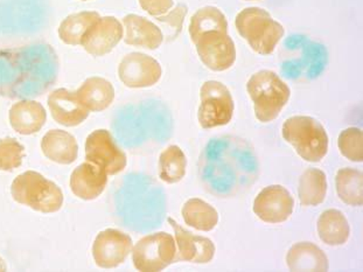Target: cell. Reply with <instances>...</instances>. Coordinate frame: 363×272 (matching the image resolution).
<instances>
[{
    "mask_svg": "<svg viewBox=\"0 0 363 272\" xmlns=\"http://www.w3.org/2000/svg\"><path fill=\"white\" fill-rule=\"evenodd\" d=\"M337 145L341 154L354 163L363 162V133L359 128H348L341 131Z\"/></svg>",
    "mask_w": 363,
    "mask_h": 272,
    "instance_id": "f1b7e54d",
    "label": "cell"
},
{
    "mask_svg": "<svg viewBox=\"0 0 363 272\" xmlns=\"http://www.w3.org/2000/svg\"><path fill=\"white\" fill-rule=\"evenodd\" d=\"M187 169L185 153L177 145L164 149L159 157V176L162 181L177 183L184 179Z\"/></svg>",
    "mask_w": 363,
    "mask_h": 272,
    "instance_id": "83f0119b",
    "label": "cell"
},
{
    "mask_svg": "<svg viewBox=\"0 0 363 272\" xmlns=\"http://www.w3.org/2000/svg\"><path fill=\"white\" fill-rule=\"evenodd\" d=\"M124 35L121 21L115 17H101L86 30L83 48L93 57H104L115 48Z\"/></svg>",
    "mask_w": 363,
    "mask_h": 272,
    "instance_id": "4fadbf2b",
    "label": "cell"
},
{
    "mask_svg": "<svg viewBox=\"0 0 363 272\" xmlns=\"http://www.w3.org/2000/svg\"><path fill=\"white\" fill-rule=\"evenodd\" d=\"M125 27L124 42L130 46L143 47L146 50H158L164 34L155 23L137 14H128L123 19Z\"/></svg>",
    "mask_w": 363,
    "mask_h": 272,
    "instance_id": "e0dca14e",
    "label": "cell"
},
{
    "mask_svg": "<svg viewBox=\"0 0 363 272\" xmlns=\"http://www.w3.org/2000/svg\"><path fill=\"white\" fill-rule=\"evenodd\" d=\"M9 120L14 131L23 136H30L39 132L46 123V110L37 101H19L11 108Z\"/></svg>",
    "mask_w": 363,
    "mask_h": 272,
    "instance_id": "ac0fdd59",
    "label": "cell"
},
{
    "mask_svg": "<svg viewBox=\"0 0 363 272\" xmlns=\"http://www.w3.org/2000/svg\"><path fill=\"white\" fill-rule=\"evenodd\" d=\"M0 271H6V266L1 259H0Z\"/></svg>",
    "mask_w": 363,
    "mask_h": 272,
    "instance_id": "d6a6232c",
    "label": "cell"
},
{
    "mask_svg": "<svg viewBox=\"0 0 363 272\" xmlns=\"http://www.w3.org/2000/svg\"><path fill=\"white\" fill-rule=\"evenodd\" d=\"M218 30L228 33V21L225 14L218 7L206 6L195 12L189 23V35L193 42L198 40L202 34Z\"/></svg>",
    "mask_w": 363,
    "mask_h": 272,
    "instance_id": "484cf974",
    "label": "cell"
},
{
    "mask_svg": "<svg viewBox=\"0 0 363 272\" xmlns=\"http://www.w3.org/2000/svg\"><path fill=\"white\" fill-rule=\"evenodd\" d=\"M133 250V239L125 232L106 230L99 232L93 244L96 266L102 269H113L125 262Z\"/></svg>",
    "mask_w": 363,
    "mask_h": 272,
    "instance_id": "7c38bea8",
    "label": "cell"
},
{
    "mask_svg": "<svg viewBox=\"0 0 363 272\" xmlns=\"http://www.w3.org/2000/svg\"><path fill=\"white\" fill-rule=\"evenodd\" d=\"M108 183V174L95 164L86 162L74 169L70 176V188L79 199L95 200L99 198Z\"/></svg>",
    "mask_w": 363,
    "mask_h": 272,
    "instance_id": "2e32d148",
    "label": "cell"
},
{
    "mask_svg": "<svg viewBox=\"0 0 363 272\" xmlns=\"http://www.w3.org/2000/svg\"><path fill=\"white\" fill-rule=\"evenodd\" d=\"M59 59L47 43L0 50V96L18 100L46 93L57 80Z\"/></svg>",
    "mask_w": 363,
    "mask_h": 272,
    "instance_id": "6da1fadb",
    "label": "cell"
},
{
    "mask_svg": "<svg viewBox=\"0 0 363 272\" xmlns=\"http://www.w3.org/2000/svg\"><path fill=\"white\" fill-rule=\"evenodd\" d=\"M187 13V7L185 5H178L172 12H169L167 16H160L157 17V21L169 27V30L174 32V37H177L182 32V23Z\"/></svg>",
    "mask_w": 363,
    "mask_h": 272,
    "instance_id": "4dcf8cb0",
    "label": "cell"
},
{
    "mask_svg": "<svg viewBox=\"0 0 363 272\" xmlns=\"http://www.w3.org/2000/svg\"><path fill=\"white\" fill-rule=\"evenodd\" d=\"M202 63L213 72H225L236 61V48L228 33L211 30L195 41Z\"/></svg>",
    "mask_w": 363,
    "mask_h": 272,
    "instance_id": "9c48e42d",
    "label": "cell"
},
{
    "mask_svg": "<svg viewBox=\"0 0 363 272\" xmlns=\"http://www.w3.org/2000/svg\"><path fill=\"white\" fill-rule=\"evenodd\" d=\"M317 230L321 241L327 246H342L350 239V223L341 210H325L318 220Z\"/></svg>",
    "mask_w": 363,
    "mask_h": 272,
    "instance_id": "7402d4cb",
    "label": "cell"
},
{
    "mask_svg": "<svg viewBox=\"0 0 363 272\" xmlns=\"http://www.w3.org/2000/svg\"><path fill=\"white\" fill-rule=\"evenodd\" d=\"M254 212L258 219L270 225L283 223L294 210V199L281 185H271L258 193L254 201Z\"/></svg>",
    "mask_w": 363,
    "mask_h": 272,
    "instance_id": "8fae6325",
    "label": "cell"
},
{
    "mask_svg": "<svg viewBox=\"0 0 363 272\" xmlns=\"http://www.w3.org/2000/svg\"><path fill=\"white\" fill-rule=\"evenodd\" d=\"M337 193L342 203L360 207L363 203V174L355 169H341L337 173Z\"/></svg>",
    "mask_w": 363,
    "mask_h": 272,
    "instance_id": "4316f807",
    "label": "cell"
},
{
    "mask_svg": "<svg viewBox=\"0 0 363 272\" xmlns=\"http://www.w3.org/2000/svg\"><path fill=\"white\" fill-rule=\"evenodd\" d=\"M139 5L146 13L153 17H160L167 13L173 7V0H138Z\"/></svg>",
    "mask_w": 363,
    "mask_h": 272,
    "instance_id": "1f68e13d",
    "label": "cell"
},
{
    "mask_svg": "<svg viewBox=\"0 0 363 272\" xmlns=\"http://www.w3.org/2000/svg\"><path fill=\"white\" fill-rule=\"evenodd\" d=\"M174 230L177 255L174 262H191L206 264L214 259L215 246L211 239L203 236L193 235L184 227L179 226L172 217L167 219Z\"/></svg>",
    "mask_w": 363,
    "mask_h": 272,
    "instance_id": "5bb4252c",
    "label": "cell"
},
{
    "mask_svg": "<svg viewBox=\"0 0 363 272\" xmlns=\"http://www.w3.org/2000/svg\"><path fill=\"white\" fill-rule=\"evenodd\" d=\"M162 74L160 63L147 54L130 53L119 63V80L128 88L153 86L162 79Z\"/></svg>",
    "mask_w": 363,
    "mask_h": 272,
    "instance_id": "30bf717a",
    "label": "cell"
},
{
    "mask_svg": "<svg viewBox=\"0 0 363 272\" xmlns=\"http://www.w3.org/2000/svg\"><path fill=\"white\" fill-rule=\"evenodd\" d=\"M281 135L305 162L319 163L328 151L330 140L326 130L313 117H291L283 124Z\"/></svg>",
    "mask_w": 363,
    "mask_h": 272,
    "instance_id": "277c9868",
    "label": "cell"
},
{
    "mask_svg": "<svg viewBox=\"0 0 363 272\" xmlns=\"http://www.w3.org/2000/svg\"><path fill=\"white\" fill-rule=\"evenodd\" d=\"M238 34L248 41L251 50L261 55L274 53L278 42L284 37V27L274 21L268 11L259 7L242 10L235 19Z\"/></svg>",
    "mask_w": 363,
    "mask_h": 272,
    "instance_id": "3957f363",
    "label": "cell"
},
{
    "mask_svg": "<svg viewBox=\"0 0 363 272\" xmlns=\"http://www.w3.org/2000/svg\"><path fill=\"white\" fill-rule=\"evenodd\" d=\"M43 154L60 165H70L77 160L79 145L73 135L63 130H50L41 140Z\"/></svg>",
    "mask_w": 363,
    "mask_h": 272,
    "instance_id": "ffe728a7",
    "label": "cell"
},
{
    "mask_svg": "<svg viewBox=\"0 0 363 272\" xmlns=\"http://www.w3.org/2000/svg\"><path fill=\"white\" fill-rule=\"evenodd\" d=\"M135 269L142 272H159L174 263L177 244L169 232H155L135 243L133 250Z\"/></svg>",
    "mask_w": 363,
    "mask_h": 272,
    "instance_id": "8992f818",
    "label": "cell"
},
{
    "mask_svg": "<svg viewBox=\"0 0 363 272\" xmlns=\"http://www.w3.org/2000/svg\"><path fill=\"white\" fill-rule=\"evenodd\" d=\"M201 104L198 120L203 129L227 125L234 115V100L225 84L218 81H207L200 89Z\"/></svg>",
    "mask_w": 363,
    "mask_h": 272,
    "instance_id": "52a82bcc",
    "label": "cell"
},
{
    "mask_svg": "<svg viewBox=\"0 0 363 272\" xmlns=\"http://www.w3.org/2000/svg\"><path fill=\"white\" fill-rule=\"evenodd\" d=\"M247 1H255V0H247Z\"/></svg>",
    "mask_w": 363,
    "mask_h": 272,
    "instance_id": "836d02e7",
    "label": "cell"
},
{
    "mask_svg": "<svg viewBox=\"0 0 363 272\" xmlns=\"http://www.w3.org/2000/svg\"><path fill=\"white\" fill-rule=\"evenodd\" d=\"M326 193V174L321 169H308L301 174L298 194L304 206H319L324 203Z\"/></svg>",
    "mask_w": 363,
    "mask_h": 272,
    "instance_id": "d4e9b609",
    "label": "cell"
},
{
    "mask_svg": "<svg viewBox=\"0 0 363 272\" xmlns=\"http://www.w3.org/2000/svg\"><path fill=\"white\" fill-rule=\"evenodd\" d=\"M255 116L262 123L276 120L290 100L291 90L272 70H259L247 84Z\"/></svg>",
    "mask_w": 363,
    "mask_h": 272,
    "instance_id": "7a4b0ae2",
    "label": "cell"
},
{
    "mask_svg": "<svg viewBox=\"0 0 363 272\" xmlns=\"http://www.w3.org/2000/svg\"><path fill=\"white\" fill-rule=\"evenodd\" d=\"M11 193L14 201L45 214L59 212L63 205L61 188L35 171L18 176L12 183Z\"/></svg>",
    "mask_w": 363,
    "mask_h": 272,
    "instance_id": "5b68a950",
    "label": "cell"
},
{
    "mask_svg": "<svg viewBox=\"0 0 363 272\" xmlns=\"http://www.w3.org/2000/svg\"><path fill=\"white\" fill-rule=\"evenodd\" d=\"M25 147L14 138L0 140V171L10 172L23 163Z\"/></svg>",
    "mask_w": 363,
    "mask_h": 272,
    "instance_id": "f546056e",
    "label": "cell"
},
{
    "mask_svg": "<svg viewBox=\"0 0 363 272\" xmlns=\"http://www.w3.org/2000/svg\"><path fill=\"white\" fill-rule=\"evenodd\" d=\"M82 1H86V0H82Z\"/></svg>",
    "mask_w": 363,
    "mask_h": 272,
    "instance_id": "e575fe53",
    "label": "cell"
},
{
    "mask_svg": "<svg viewBox=\"0 0 363 272\" xmlns=\"http://www.w3.org/2000/svg\"><path fill=\"white\" fill-rule=\"evenodd\" d=\"M99 18L101 16L93 11H83L79 13L70 14L60 25V39L70 46L81 45L86 30H89Z\"/></svg>",
    "mask_w": 363,
    "mask_h": 272,
    "instance_id": "cb8c5ba5",
    "label": "cell"
},
{
    "mask_svg": "<svg viewBox=\"0 0 363 272\" xmlns=\"http://www.w3.org/2000/svg\"><path fill=\"white\" fill-rule=\"evenodd\" d=\"M186 225L200 232H211L218 223V212L201 199L186 201L182 210Z\"/></svg>",
    "mask_w": 363,
    "mask_h": 272,
    "instance_id": "603a6c76",
    "label": "cell"
},
{
    "mask_svg": "<svg viewBox=\"0 0 363 272\" xmlns=\"http://www.w3.org/2000/svg\"><path fill=\"white\" fill-rule=\"evenodd\" d=\"M86 159L104 169L108 176L122 172L128 164L125 152L119 149L108 130H96L88 136Z\"/></svg>",
    "mask_w": 363,
    "mask_h": 272,
    "instance_id": "ba28073f",
    "label": "cell"
},
{
    "mask_svg": "<svg viewBox=\"0 0 363 272\" xmlns=\"http://www.w3.org/2000/svg\"><path fill=\"white\" fill-rule=\"evenodd\" d=\"M286 264L291 271L296 272H325L330 268L326 254L312 242H299L291 246Z\"/></svg>",
    "mask_w": 363,
    "mask_h": 272,
    "instance_id": "d6986e66",
    "label": "cell"
},
{
    "mask_svg": "<svg viewBox=\"0 0 363 272\" xmlns=\"http://www.w3.org/2000/svg\"><path fill=\"white\" fill-rule=\"evenodd\" d=\"M48 106L54 120L67 128L79 125L89 116V110L79 102L77 93L65 88L50 94Z\"/></svg>",
    "mask_w": 363,
    "mask_h": 272,
    "instance_id": "9a60e30c",
    "label": "cell"
},
{
    "mask_svg": "<svg viewBox=\"0 0 363 272\" xmlns=\"http://www.w3.org/2000/svg\"><path fill=\"white\" fill-rule=\"evenodd\" d=\"M79 102L89 111L99 113L108 109L115 100V89L109 81L102 77H89L77 91Z\"/></svg>",
    "mask_w": 363,
    "mask_h": 272,
    "instance_id": "44dd1931",
    "label": "cell"
}]
</instances>
